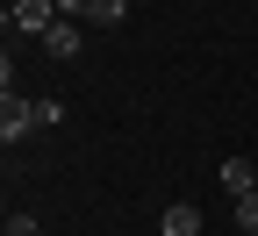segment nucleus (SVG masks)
I'll list each match as a JSON object with an SVG mask.
<instances>
[{
    "instance_id": "f257e3e1",
    "label": "nucleus",
    "mask_w": 258,
    "mask_h": 236,
    "mask_svg": "<svg viewBox=\"0 0 258 236\" xmlns=\"http://www.w3.org/2000/svg\"><path fill=\"white\" fill-rule=\"evenodd\" d=\"M29 129H43V100H22V93H8V100H0V143H22Z\"/></svg>"
},
{
    "instance_id": "f03ea898",
    "label": "nucleus",
    "mask_w": 258,
    "mask_h": 236,
    "mask_svg": "<svg viewBox=\"0 0 258 236\" xmlns=\"http://www.w3.org/2000/svg\"><path fill=\"white\" fill-rule=\"evenodd\" d=\"M50 22H57V0H15V8H8V36H36L43 43Z\"/></svg>"
},
{
    "instance_id": "7ed1b4c3",
    "label": "nucleus",
    "mask_w": 258,
    "mask_h": 236,
    "mask_svg": "<svg viewBox=\"0 0 258 236\" xmlns=\"http://www.w3.org/2000/svg\"><path fill=\"white\" fill-rule=\"evenodd\" d=\"M79 50H86V36H79V22H64V15H57V22L43 29V57H57V64H72Z\"/></svg>"
},
{
    "instance_id": "20e7f679",
    "label": "nucleus",
    "mask_w": 258,
    "mask_h": 236,
    "mask_svg": "<svg viewBox=\"0 0 258 236\" xmlns=\"http://www.w3.org/2000/svg\"><path fill=\"white\" fill-rule=\"evenodd\" d=\"M222 186H230V200L251 193V186H258V165H251V158H222Z\"/></svg>"
},
{
    "instance_id": "39448f33",
    "label": "nucleus",
    "mask_w": 258,
    "mask_h": 236,
    "mask_svg": "<svg viewBox=\"0 0 258 236\" xmlns=\"http://www.w3.org/2000/svg\"><path fill=\"white\" fill-rule=\"evenodd\" d=\"M165 236H201V208L194 200H172L165 208Z\"/></svg>"
},
{
    "instance_id": "423d86ee",
    "label": "nucleus",
    "mask_w": 258,
    "mask_h": 236,
    "mask_svg": "<svg viewBox=\"0 0 258 236\" xmlns=\"http://www.w3.org/2000/svg\"><path fill=\"white\" fill-rule=\"evenodd\" d=\"M129 15V0H86V8H79V22H93V29H115Z\"/></svg>"
},
{
    "instance_id": "0eeeda50",
    "label": "nucleus",
    "mask_w": 258,
    "mask_h": 236,
    "mask_svg": "<svg viewBox=\"0 0 258 236\" xmlns=\"http://www.w3.org/2000/svg\"><path fill=\"white\" fill-rule=\"evenodd\" d=\"M237 229H244V236H258V186H251V193H237Z\"/></svg>"
},
{
    "instance_id": "6e6552de",
    "label": "nucleus",
    "mask_w": 258,
    "mask_h": 236,
    "mask_svg": "<svg viewBox=\"0 0 258 236\" xmlns=\"http://www.w3.org/2000/svg\"><path fill=\"white\" fill-rule=\"evenodd\" d=\"M8 236H43V229H36V215H8Z\"/></svg>"
}]
</instances>
